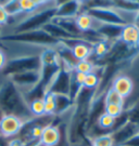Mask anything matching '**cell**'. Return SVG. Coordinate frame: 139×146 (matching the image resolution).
<instances>
[{"label":"cell","instance_id":"obj_10","mask_svg":"<svg viewBox=\"0 0 139 146\" xmlns=\"http://www.w3.org/2000/svg\"><path fill=\"white\" fill-rule=\"evenodd\" d=\"M28 110L34 117H42L45 116V101L44 96L35 98L30 102Z\"/></svg>","mask_w":139,"mask_h":146},{"label":"cell","instance_id":"obj_1","mask_svg":"<svg viewBox=\"0 0 139 146\" xmlns=\"http://www.w3.org/2000/svg\"><path fill=\"white\" fill-rule=\"evenodd\" d=\"M95 20L102 23V24H111V25H120L124 26L127 23L122 19L116 9L111 8H103V7H96L90 9L88 12Z\"/></svg>","mask_w":139,"mask_h":146},{"label":"cell","instance_id":"obj_2","mask_svg":"<svg viewBox=\"0 0 139 146\" xmlns=\"http://www.w3.org/2000/svg\"><path fill=\"white\" fill-rule=\"evenodd\" d=\"M24 127V120L15 114H5L0 119V134L5 137L17 135Z\"/></svg>","mask_w":139,"mask_h":146},{"label":"cell","instance_id":"obj_18","mask_svg":"<svg viewBox=\"0 0 139 146\" xmlns=\"http://www.w3.org/2000/svg\"><path fill=\"white\" fill-rule=\"evenodd\" d=\"M124 106L116 104H104V113L118 119L123 115Z\"/></svg>","mask_w":139,"mask_h":146},{"label":"cell","instance_id":"obj_6","mask_svg":"<svg viewBox=\"0 0 139 146\" xmlns=\"http://www.w3.org/2000/svg\"><path fill=\"white\" fill-rule=\"evenodd\" d=\"M41 69L38 70H27L23 73L12 75V79L15 84L26 87V86H36L37 82L41 80Z\"/></svg>","mask_w":139,"mask_h":146},{"label":"cell","instance_id":"obj_5","mask_svg":"<svg viewBox=\"0 0 139 146\" xmlns=\"http://www.w3.org/2000/svg\"><path fill=\"white\" fill-rule=\"evenodd\" d=\"M74 22H75V26H76L78 31H97L99 26L101 25V23L97 20H95L88 12L77 14L74 17Z\"/></svg>","mask_w":139,"mask_h":146},{"label":"cell","instance_id":"obj_21","mask_svg":"<svg viewBox=\"0 0 139 146\" xmlns=\"http://www.w3.org/2000/svg\"><path fill=\"white\" fill-rule=\"evenodd\" d=\"M46 125H35L32 127L31 131H30V135H31L32 141H36L39 142L41 135H42V132H44V128Z\"/></svg>","mask_w":139,"mask_h":146},{"label":"cell","instance_id":"obj_23","mask_svg":"<svg viewBox=\"0 0 139 146\" xmlns=\"http://www.w3.org/2000/svg\"><path fill=\"white\" fill-rule=\"evenodd\" d=\"M9 19H10V16L8 14L7 10L5 9L3 3H0V26L5 25L9 22Z\"/></svg>","mask_w":139,"mask_h":146},{"label":"cell","instance_id":"obj_11","mask_svg":"<svg viewBox=\"0 0 139 146\" xmlns=\"http://www.w3.org/2000/svg\"><path fill=\"white\" fill-rule=\"evenodd\" d=\"M45 101V115H54L57 113V95L48 91L44 94Z\"/></svg>","mask_w":139,"mask_h":146},{"label":"cell","instance_id":"obj_8","mask_svg":"<svg viewBox=\"0 0 139 146\" xmlns=\"http://www.w3.org/2000/svg\"><path fill=\"white\" fill-rule=\"evenodd\" d=\"M61 140L60 129L56 125H48L44 128V132L39 140V144L42 146H57Z\"/></svg>","mask_w":139,"mask_h":146},{"label":"cell","instance_id":"obj_20","mask_svg":"<svg viewBox=\"0 0 139 146\" xmlns=\"http://www.w3.org/2000/svg\"><path fill=\"white\" fill-rule=\"evenodd\" d=\"M99 84V77L98 75L95 73H90L86 75L85 77V81H84V84H83V88L84 89H95L97 86Z\"/></svg>","mask_w":139,"mask_h":146},{"label":"cell","instance_id":"obj_22","mask_svg":"<svg viewBox=\"0 0 139 146\" xmlns=\"http://www.w3.org/2000/svg\"><path fill=\"white\" fill-rule=\"evenodd\" d=\"M3 5H5V9L7 10L9 16L16 15L17 13H21L20 7H19V1H10V2L3 3Z\"/></svg>","mask_w":139,"mask_h":146},{"label":"cell","instance_id":"obj_15","mask_svg":"<svg viewBox=\"0 0 139 146\" xmlns=\"http://www.w3.org/2000/svg\"><path fill=\"white\" fill-rule=\"evenodd\" d=\"M116 125V119L113 118L112 116L108 115L105 113H103L99 116L98 118V125L101 128V129H104V130H110L112 129L113 127H115Z\"/></svg>","mask_w":139,"mask_h":146},{"label":"cell","instance_id":"obj_7","mask_svg":"<svg viewBox=\"0 0 139 146\" xmlns=\"http://www.w3.org/2000/svg\"><path fill=\"white\" fill-rule=\"evenodd\" d=\"M112 89L115 92H118L123 99H126L133 92L134 82L129 77L125 76V75H121V76H118L113 80Z\"/></svg>","mask_w":139,"mask_h":146},{"label":"cell","instance_id":"obj_12","mask_svg":"<svg viewBox=\"0 0 139 146\" xmlns=\"http://www.w3.org/2000/svg\"><path fill=\"white\" fill-rule=\"evenodd\" d=\"M78 7H79V3H77V2L63 3L62 7H60V9L57 11V14L60 17H63V19H70L71 16L76 15Z\"/></svg>","mask_w":139,"mask_h":146},{"label":"cell","instance_id":"obj_25","mask_svg":"<svg viewBox=\"0 0 139 146\" xmlns=\"http://www.w3.org/2000/svg\"><path fill=\"white\" fill-rule=\"evenodd\" d=\"M8 60H7V54L2 49H0V70H2L5 67H7Z\"/></svg>","mask_w":139,"mask_h":146},{"label":"cell","instance_id":"obj_4","mask_svg":"<svg viewBox=\"0 0 139 146\" xmlns=\"http://www.w3.org/2000/svg\"><path fill=\"white\" fill-rule=\"evenodd\" d=\"M120 40L130 48L139 47V27L134 23H128L122 27Z\"/></svg>","mask_w":139,"mask_h":146},{"label":"cell","instance_id":"obj_13","mask_svg":"<svg viewBox=\"0 0 139 146\" xmlns=\"http://www.w3.org/2000/svg\"><path fill=\"white\" fill-rule=\"evenodd\" d=\"M42 5L40 1L35 0H19V7H20L21 13L26 14H34L38 12V8Z\"/></svg>","mask_w":139,"mask_h":146},{"label":"cell","instance_id":"obj_24","mask_svg":"<svg viewBox=\"0 0 139 146\" xmlns=\"http://www.w3.org/2000/svg\"><path fill=\"white\" fill-rule=\"evenodd\" d=\"M122 146H139V132L135 134L132 139H129L127 142H125Z\"/></svg>","mask_w":139,"mask_h":146},{"label":"cell","instance_id":"obj_19","mask_svg":"<svg viewBox=\"0 0 139 146\" xmlns=\"http://www.w3.org/2000/svg\"><path fill=\"white\" fill-rule=\"evenodd\" d=\"M109 49H110V46L107 40H99L97 41L95 44H93V52L97 55V56H104L107 55L109 52Z\"/></svg>","mask_w":139,"mask_h":146},{"label":"cell","instance_id":"obj_9","mask_svg":"<svg viewBox=\"0 0 139 146\" xmlns=\"http://www.w3.org/2000/svg\"><path fill=\"white\" fill-rule=\"evenodd\" d=\"M71 52L72 55L76 61H84L88 60L89 56L93 54V46L89 42H86L84 40L76 41L73 46H71Z\"/></svg>","mask_w":139,"mask_h":146},{"label":"cell","instance_id":"obj_17","mask_svg":"<svg viewBox=\"0 0 139 146\" xmlns=\"http://www.w3.org/2000/svg\"><path fill=\"white\" fill-rule=\"evenodd\" d=\"M91 146H115L112 134H102L96 136L91 142Z\"/></svg>","mask_w":139,"mask_h":146},{"label":"cell","instance_id":"obj_3","mask_svg":"<svg viewBox=\"0 0 139 146\" xmlns=\"http://www.w3.org/2000/svg\"><path fill=\"white\" fill-rule=\"evenodd\" d=\"M138 132L139 123H136L134 121L125 122L114 133H112V137H113L114 140V145L122 146L125 142H127L129 139H132Z\"/></svg>","mask_w":139,"mask_h":146},{"label":"cell","instance_id":"obj_16","mask_svg":"<svg viewBox=\"0 0 139 146\" xmlns=\"http://www.w3.org/2000/svg\"><path fill=\"white\" fill-rule=\"evenodd\" d=\"M74 70L77 73H82L84 75H88L90 73H93L95 70V65L93 62L89 60H84V61H78L74 67Z\"/></svg>","mask_w":139,"mask_h":146},{"label":"cell","instance_id":"obj_14","mask_svg":"<svg viewBox=\"0 0 139 146\" xmlns=\"http://www.w3.org/2000/svg\"><path fill=\"white\" fill-rule=\"evenodd\" d=\"M124 100L118 92H115L113 89L111 88L107 91L105 96H104V104H116L124 106Z\"/></svg>","mask_w":139,"mask_h":146}]
</instances>
